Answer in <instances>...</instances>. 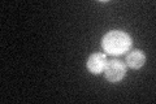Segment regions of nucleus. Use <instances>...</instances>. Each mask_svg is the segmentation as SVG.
Wrapping results in <instances>:
<instances>
[{"label":"nucleus","instance_id":"obj_2","mask_svg":"<svg viewBox=\"0 0 156 104\" xmlns=\"http://www.w3.org/2000/svg\"><path fill=\"white\" fill-rule=\"evenodd\" d=\"M103 73L107 81H109L111 83H117L124 80L126 74V65L119 59H112V60L107 61Z\"/></svg>","mask_w":156,"mask_h":104},{"label":"nucleus","instance_id":"obj_1","mask_svg":"<svg viewBox=\"0 0 156 104\" xmlns=\"http://www.w3.org/2000/svg\"><path fill=\"white\" fill-rule=\"evenodd\" d=\"M133 44V39L126 31L112 30L101 38V47L112 56H120L129 52Z\"/></svg>","mask_w":156,"mask_h":104},{"label":"nucleus","instance_id":"obj_3","mask_svg":"<svg viewBox=\"0 0 156 104\" xmlns=\"http://www.w3.org/2000/svg\"><path fill=\"white\" fill-rule=\"evenodd\" d=\"M107 56L104 53H99V52H95L92 55L89 56L86 61V66L89 69V72L92 74H100L104 72V68L107 65Z\"/></svg>","mask_w":156,"mask_h":104},{"label":"nucleus","instance_id":"obj_4","mask_svg":"<svg viewBox=\"0 0 156 104\" xmlns=\"http://www.w3.org/2000/svg\"><path fill=\"white\" fill-rule=\"evenodd\" d=\"M125 63V65L130 69H140L146 63V55L140 49H131L126 55Z\"/></svg>","mask_w":156,"mask_h":104}]
</instances>
